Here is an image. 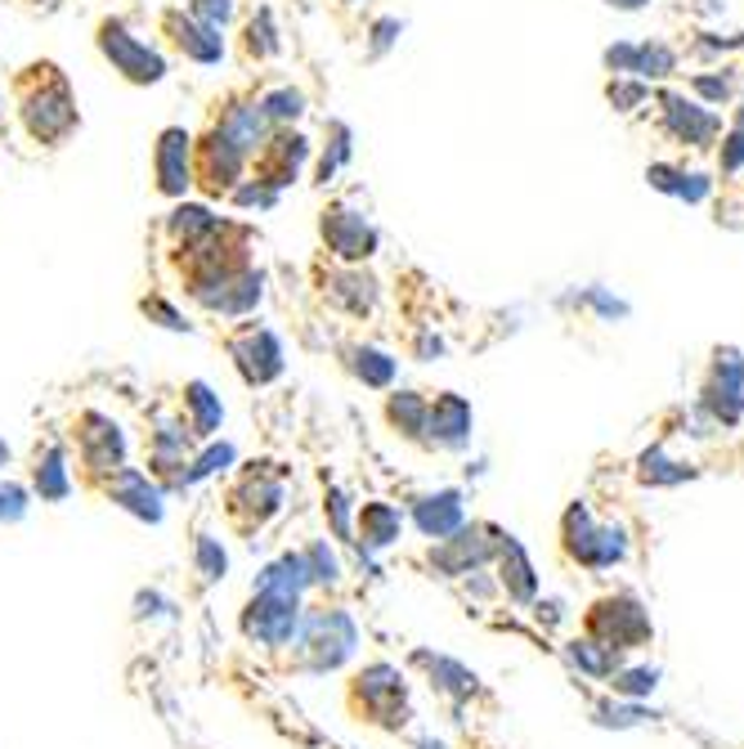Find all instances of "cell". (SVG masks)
I'll list each match as a JSON object with an SVG mask.
<instances>
[{"mask_svg":"<svg viewBox=\"0 0 744 749\" xmlns=\"http://www.w3.org/2000/svg\"><path fill=\"white\" fill-rule=\"evenodd\" d=\"M19 122L45 149H59L77 130L81 113L72 100V85L55 64H32L27 77L19 81Z\"/></svg>","mask_w":744,"mask_h":749,"instance_id":"6da1fadb","label":"cell"},{"mask_svg":"<svg viewBox=\"0 0 744 749\" xmlns=\"http://www.w3.org/2000/svg\"><path fill=\"white\" fill-rule=\"evenodd\" d=\"M94 45H99V55L113 64V72L126 77L130 85H158L171 72L167 68V55L158 50V45L144 41V36H135L122 19H104V23H99Z\"/></svg>","mask_w":744,"mask_h":749,"instance_id":"7a4b0ae2","label":"cell"},{"mask_svg":"<svg viewBox=\"0 0 744 749\" xmlns=\"http://www.w3.org/2000/svg\"><path fill=\"white\" fill-rule=\"evenodd\" d=\"M247 166H252V158L220 126H211L203 139H193V184H203L207 198H229V189L247 175Z\"/></svg>","mask_w":744,"mask_h":749,"instance_id":"3957f363","label":"cell"},{"mask_svg":"<svg viewBox=\"0 0 744 749\" xmlns=\"http://www.w3.org/2000/svg\"><path fill=\"white\" fill-rule=\"evenodd\" d=\"M319 233H323V247H328L341 265H364V261H373L377 247H381L377 224H373L364 211L345 207V203H332V207L323 211Z\"/></svg>","mask_w":744,"mask_h":749,"instance_id":"277c9868","label":"cell"},{"mask_svg":"<svg viewBox=\"0 0 744 749\" xmlns=\"http://www.w3.org/2000/svg\"><path fill=\"white\" fill-rule=\"evenodd\" d=\"M229 359L247 387H265L283 372V342L265 323H242L229 333Z\"/></svg>","mask_w":744,"mask_h":749,"instance_id":"5b68a950","label":"cell"},{"mask_svg":"<svg viewBox=\"0 0 744 749\" xmlns=\"http://www.w3.org/2000/svg\"><path fill=\"white\" fill-rule=\"evenodd\" d=\"M301 629V597H278V592H256L242 611V633L261 646H283Z\"/></svg>","mask_w":744,"mask_h":749,"instance_id":"8992f818","label":"cell"},{"mask_svg":"<svg viewBox=\"0 0 744 749\" xmlns=\"http://www.w3.org/2000/svg\"><path fill=\"white\" fill-rule=\"evenodd\" d=\"M587 629H592V637L615 650H632L651 637V615L641 611L637 597H606V601H597V611L587 615Z\"/></svg>","mask_w":744,"mask_h":749,"instance_id":"52a82bcc","label":"cell"},{"mask_svg":"<svg viewBox=\"0 0 744 749\" xmlns=\"http://www.w3.org/2000/svg\"><path fill=\"white\" fill-rule=\"evenodd\" d=\"M565 543H570V556L583 561V566H615V561L628 556V543H623V530H610V526H597L587 517V507H570L565 517Z\"/></svg>","mask_w":744,"mask_h":749,"instance_id":"ba28073f","label":"cell"},{"mask_svg":"<svg viewBox=\"0 0 744 749\" xmlns=\"http://www.w3.org/2000/svg\"><path fill=\"white\" fill-rule=\"evenodd\" d=\"M77 453L90 472L113 476L117 466H126V436L113 417L104 413H81L77 417Z\"/></svg>","mask_w":744,"mask_h":749,"instance_id":"9c48e42d","label":"cell"},{"mask_svg":"<svg viewBox=\"0 0 744 749\" xmlns=\"http://www.w3.org/2000/svg\"><path fill=\"white\" fill-rule=\"evenodd\" d=\"M153 175L162 198H184L193 189V135L184 126H167L153 145Z\"/></svg>","mask_w":744,"mask_h":749,"instance_id":"30bf717a","label":"cell"},{"mask_svg":"<svg viewBox=\"0 0 744 749\" xmlns=\"http://www.w3.org/2000/svg\"><path fill=\"white\" fill-rule=\"evenodd\" d=\"M171 45L188 59V64H203V68H216L225 59V27H211L203 19H193L188 10H167L162 19Z\"/></svg>","mask_w":744,"mask_h":749,"instance_id":"8fae6325","label":"cell"},{"mask_svg":"<svg viewBox=\"0 0 744 749\" xmlns=\"http://www.w3.org/2000/svg\"><path fill=\"white\" fill-rule=\"evenodd\" d=\"M323 297L336 306V310H345V314H373V306H377V297H381V284L364 269V265H336V269H328L323 274Z\"/></svg>","mask_w":744,"mask_h":749,"instance_id":"7c38bea8","label":"cell"},{"mask_svg":"<svg viewBox=\"0 0 744 749\" xmlns=\"http://www.w3.org/2000/svg\"><path fill=\"white\" fill-rule=\"evenodd\" d=\"M301 646L314 650V669H336L345 655L355 650V624L345 620L341 611L310 615L306 620V633H301Z\"/></svg>","mask_w":744,"mask_h":749,"instance_id":"4fadbf2b","label":"cell"},{"mask_svg":"<svg viewBox=\"0 0 744 749\" xmlns=\"http://www.w3.org/2000/svg\"><path fill=\"white\" fill-rule=\"evenodd\" d=\"M471 440V404L454 391H444L426 404V445L462 449Z\"/></svg>","mask_w":744,"mask_h":749,"instance_id":"5bb4252c","label":"cell"},{"mask_svg":"<svg viewBox=\"0 0 744 749\" xmlns=\"http://www.w3.org/2000/svg\"><path fill=\"white\" fill-rule=\"evenodd\" d=\"M489 530L484 526H458L449 539H439V548L431 552V561L444 571V575H471L476 566H484V561L493 556V543L484 539Z\"/></svg>","mask_w":744,"mask_h":749,"instance_id":"9a60e30c","label":"cell"},{"mask_svg":"<svg viewBox=\"0 0 744 749\" xmlns=\"http://www.w3.org/2000/svg\"><path fill=\"white\" fill-rule=\"evenodd\" d=\"M108 494H113V503L135 511L139 521H162V489H158V481L135 472V466H117L108 476Z\"/></svg>","mask_w":744,"mask_h":749,"instance_id":"2e32d148","label":"cell"},{"mask_svg":"<svg viewBox=\"0 0 744 749\" xmlns=\"http://www.w3.org/2000/svg\"><path fill=\"white\" fill-rule=\"evenodd\" d=\"M220 229H225V220L207 203H184L180 198V207H171V216H167V233H171L175 252H188L197 243H207L211 233H220Z\"/></svg>","mask_w":744,"mask_h":749,"instance_id":"e0dca14e","label":"cell"},{"mask_svg":"<svg viewBox=\"0 0 744 749\" xmlns=\"http://www.w3.org/2000/svg\"><path fill=\"white\" fill-rule=\"evenodd\" d=\"M216 126H220V130L233 139V145H238L247 158H256V153L265 149L270 130H274V126H270V117L261 113V104H256V100H238V104H229V108H225V117H220Z\"/></svg>","mask_w":744,"mask_h":749,"instance_id":"ac0fdd59","label":"cell"},{"mask_svg":"<svg viewBox=\"0 0 744 749\" xmlns=\"http://www.w3.org/2000/svg\"><path fill=\"white\" fill-rule=\"evenodd\" d=\"M413 521H417V530L426 539H449L462 526V494L458 489H439V494L417 498Z\"/></svg>","mask_w":744,"mask_h":749,"instance_id":"d6986e66","label":"cell"},{"mask_svg":"<svg viewBox=\"0 0 744 749\" xmlns=\"http://www.w3.org/2000/svg\"><path fill=\"white\" fill-rule=\"evenodd\" d=\"M278 503H283V481H278L274 472H247L242 485H238L233 498H229V511L238 517L242 507H252V517H256V526H261L265 517H274V511H278Z\"/></svg>","mask_w":744,"mask_h":749,"instance_id":"ffe728a7","label":"cell"},{"mask_svg":"<svg viewBox=\"0 0 744 749\" xmlns=\"http://www.w3.org/2000/svg\"><path fill=\"white\" fill-rule=\"evenodd\" d=\"M184 423H188V431L197 436V440H211L216 431H220V423H225V404H220V395L207 387V382H188L184 387Z\"/></svg>","mask_w":744,"mask_h":749,"instance_id":"44dd1931","label":"cell"},{"mask_svg":"<svg viewBox=\"0 0 744 749\" xmlns=\"http://www.w3.org/2000/svg\"><path fill=\"white\" fill-rule=\"evenodd\" d=\"M32 485H36V494H41L45 503L68 498L72 476H68V453H64V445H45V449H36V458H32Z\"/></svg>","mask_w":744,"mask_h":749,"instance_id":"7402d4cb","label":"cell"},{"mask_svg":"<svg viewBox=\"0 0 744 749\" xmlns=\"http://www.w3.org/2000/svg\"><path fill=\"white\" fill-rule=\"evenodd\" d=\"M265 301V269H256V265H247L233 284L225 288V297L216 301V310L211 314H220V319H247L256 306Z\"/></svg>","mask_w":744,"mask_h":749,"instance_id":"603a6c76","label":"cell"},{"mask_svg":"<svg viewBox=\"0 0 744 749\" xmlns=\"http://www.w3.org/2000/svg\"><path fill=\"white\" fill-rule=\"evenodd\" d=\"M351 372L364 387L386 391V387H394V378H400V359H394L390 350H381V346H355L351 350Z\"/></svg>","mask_w":744,"mask_h":749,"instance_id":"cb8c5ba5","label":"cell"},{"mask_svg":"<svg viewBox=\"0 0 744 749\" xmlns=\"http://www.w3.org/2000/svg\"><path fill=\"white\" fill-rule=\"evenodd\" d=\"M426 404L417 391H394L386 400V423L400 431L404 440H426Z\"/></svg>","mask_w":744,"mask_h":749,"instance_id":"d4e9b609","label":"cell"},{"mask_svg":"<svg viewBox=\"0 0 744 749\" xmlns=\"http://www.w3.org/2000/svg\"><path fill=\"white\" fill-rule=\"evenodd\" d=\"M355 691L364 695V710H368L373 718H381V714H386V705H390V700H404L400 673H394L390 665H373V669H364Z\"/></svg>","mask_w":744,"mask_h":749,"instance_id":"484cf974","label":"cell"},{"mask_svg":"<svg viewBox=\"0 0 744 749\" xmlns=\"http://www.w3.org/2000/svg\"><path fill=\"white\" fill-rule=\"evenodd\" d=\"M404 530V517L390 503H364L359 507V534L368 548H390Z\"/></svg>","mask_w":744,"mask_h":749,"instance_id":"4316f807","label":"cell"},{"mask_svg":"<svg viewBox=\"0 0 744 749\" xmlns=\"http://www.w3.org/2000/svg\"><path fill=\"white\" fill-rule=\"evenodd\" d=\"M242 50H247V59H256V64H265V59H274L283 50V36L274 27V10H256L252 19H247V27H242Z\"/></svg>","mask_w":744,"mask_h":749,"instance_id":"83f0119b","label":"cell"},{"mask_svg":"<svg viewBox=\"0 0 744 749\" xmlns=\"http://www.w3.org/2000/svg\"><path fill=\"white\" fill-rule=\"evenodd\" d=\"M256 104L270 117V126H296V122L306 117V90L274 85V90H265V95H256Z\"/></svg>","mask_w":744,"mask_h":749,"instance_id":"f1b7e54d","label":"cell"},{"mask_svg":"<svg viewBox=\"0 0 744 749\" xmlns=\"http://www.w3.org/2000/svg\"><path fill=\"white\" fill-rule=\"evenodd\" d=\"M499 552H503V584H507V592L512 597H534V566H529V556H525V548L516 543V539H499Z\"/></svg>","mask_w":744,"mask_h":749,"instance_id":"f546056e","label":"cell"},{"mask_svg":"<svg viewBox=\"0 0 744 749\" xmlns=\"http://www.w3.org/2000/svg\"><path fill=\"white\" fill-rule=\"evenodd\" d=\"M570 660L592 678H610L619 669V650L597 637H579V642H570Z\"/></svg>","mask_w":744,"mask_h":749,"instance_id":"4dcf8cb0","label":"cell"},{"mask_svg":"<svg viewBox=\"0 0 744 749\" xmlns=\"http://www.w3.org/2000/svg\"><path fill=\"white\" fill-rule=\"evenodd\" d=\"M355 158V149H351V126L345 122H328V145H323V158H319V184H332L336 180V171Z\"/></svg>","mask_w":744,"mask_h":749,"instance_id":"1f68e13d","label":"cell"},{"mask_svg":"<svg viewBox=\"0 0 744 749\" xmlns=\"http://www.w3.org/2000/svg\"><path fill=\"white\" fill-rule=\"evenodd\" d=\"M278 189H270L265 180H256V175H242L233 189H229V203L238 207V211H270V207H278Z\"/></svg>","mask_w":744,"mask_h":749,"instance_id":"d6a6232c","label":"cell"},{"mask_svg":"<svg viewBox=\"0 0 744 749\" xmlns=\"http://www.w3.org/2000/svg\"><path fill=\"white\" fill-rule=\"evenodd\" d=\"M229 462H233V445H207L197 458H188V466L180 472V489H184V485H197V481L211 476V472H225Z\"/></svg>","mask_w":744,"mask_h":749,"instance_id":"836d02e7","label":"cell"},{"mask_svg":"<svg viewBox=\"0 0 744 749\" xmlns=\"http://www.w3.org/2000/svg\"><path fill=\"white\" fill-rule=\"evenodd\" d=\"M668 117H673V130L686 135V139H696V145H705V139L713 135V126H718L709 113L690 108V104H682V100H668Z\"/></svg>","mask_w":744,"mask_h":749,"instance_id":"e575fe53","label":"cell"},{"mask_svg":"<svg viewBox=\"0 0 744 749\" xmlns=\"http://www.w3.org/2000/svg\"><path fill=\"white\" fill-rule=\"evenodd\" d=\"M686 476H690V466L668 462L660 449H651L646 458H641V481H646V485H682Z\"/></svg>","mask_w":744,"mask_h":749,"instance_id":"d590c367","label":"cell"},{"mask_svg":"<svg viewBox=\"0 0 744 749\" xmlns=\"http://www.w3.org/2000/svg\"><path fill=\"white\" fill-rule=\"evenodd\" d=\"M655 682H660V673H655V669H615V673H610V687H615L619 695H628V700L651 695V691H655Z\"/></svg>","mask_w":744,"mask_h":749,"instance_id":"8d00e7d4","label":"cell"},{"mask_svg":"<svg viewBox=\"0 0 744 749\" xmlns=\"http://www.w3.org/2000/svg\"><path fill=\"white\" fill-rule=\"evenodd\" d=\"M193 556H197V575H203V579H220L225 575V548L211 534H197Z\"/></svg>","mask_w":744,"mask_h":749,"instance_id":"74e56055","label":"cell"},{"mask_svg":"<svg viewBox=\"0 0 744 749\" xmlns=\"http://www.w3.org/2000/svg\"><path fill=\"white\" fill-rule=\"evenodd\" d=\"M139 310H144L148 319H158L162 327H171V333H188V327H193V323L184 319V310H175L167 297H144V301H139Z\"/></svg>","mask_w":744,"mask_h":749,"instance_id":"f35d334b","label":"cell"},{"mask_svg":"<svg viewBox=\"0 0 744 749\" xmlns=\"http://www.w3.org/2000/svg\"><path fill=\"white\" fill-rule=\"evenodd\" d=\"M400 32H404V23L394 19V14H386V19H377L373 27H368V59H381L394 41H400Z\"/></svg>","mask_w":744,"mask_h":749,"instance_id":"ab89813d","label":"cell"},{"mask_svg":"<svg viewBox=\"0 0 744 749\" xmlns=\"http://www.w3.org/2000/svg\"><path fill=\"white\" fill-rule=\"evenodd\" d=\"M673 68V55L660 50V45H641V50H632V68L628 72H641V77H664Z\"/></svg>","mask_w":744,"mask_h":749,"instance_id":"60d3db41","label":"cell"},{"mask_svg":"<svg viewBox=\"0 0 744 749\" xmlns=\"http://www.w3.org/2000/svg\"><path fill=\"white\" fill-rule=\"evenodd\" d=\"M188 14L203 19V23H211V27H229L233 14H238V5H233V0H188Z\"/></svg>","mask_w":744,"mask_h":749,"instance_id":"b9f144b4","label":"cell"},{"mask_svg":"<svg viewBox=\"0 0 744 749\" xmlns=\"http://www.w3.org/2000/svg\"><path fill=\"white\" fill-rule=\"evenodd\" d=\"M306 556V571H310V584H332L341 571H336V556L323 548V543H314L310 552H301Z\"/></svg>","mask_w":744,"mask_h":749,"instance_id":"7bdbcfd3","label":"cell"},{"mask_svg":"<svg viewBox=\"0 0 744 749\" xmlns=\"http://www.w3.org/2000/svg\"><path fill=\"white\" fill-rule=\"evenodd\" d=\"M323 511L332 517V530H336L341 539H351V498H345L341 489H328V503H323Z\"/></svg>","mask_w":744,"mask_h":749,"instance_id":"ee69618b","label":"cell"},{"mask_svg":"<svg viewBox=\"0 0 744 749\" xmlns=\"http://www.w3.org/2000/svg\"><path fill=\"white\" fill-rule=\"evenodd\" d=\"M27 511V489L23 485H0V521H19Z\"/></svg>","mask_w":744,"mask_h":749,"instance_id":"f6af8a7d","label":"cell"},{"mask_svg":"<svg viewBox=\"0 0 744 749\" xmlns=\"http://www.w3.org/2000/svg\"><path fill=\"white\" fill-rule=\"evenodd\" d=\"M646 718V710L641 705H619V710H597V723H606V727H632V723H641Z\"/></svg>","mask_w":744,"mask_h":749,"instance_id":"bcb514c9","label":"cell"},{"mask_svg":"<svg viewBox=\"0 0 744 749\" xmlns=\"http://www.w3.org/2000/svg\"><path fill=\"white\" fill-rule=\"evenodd\" d=\"M610 100H615V104H637L641 90H637V85H610Z\"/></svg>","mask_w":744,"mask_h":749,"instance_id":"7dc6e473","label":"cell"},{"mask_svg":"<svg viewBox=\"0 0 744 749\" xmlns=\"http://www.w3.org/2000/svg\"><path fill=\"white\" fill-rule=\"evenodd\" d=\"M744 162V135H731V149H726V166L735 171Z\"/></svg>","mask_w":744,"mask_h":749,"instance_id":"c3c4849f","label":"cell"},{"mask_svg":"<svg viewBox=\"0 0 744 749\" xmlns=\"http://www.w3.org/2000/svg\"><path fill=\"white\" fill-rule=\"evenodd\" d=\"M5 462H10V445H5V440H0V466H5Z\"/></svg>","mask_w":744,"mask_h":749,"instance_id":"681fc988","label":"cell"},{"mask_svg":"<svg viewBox=\"0 0 744 749\" xmlns=\"http://www.w3.org/2000/svg\"><path fill=\"white\" fill-rule=\"evenodd\" d=\"M345 5H355V0H345Z\"/></svg>","mask_w":744,"mask_h":749,"instance_id":"f907efd6","label":"cell"}]
</instances>
